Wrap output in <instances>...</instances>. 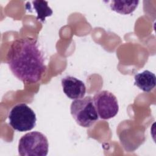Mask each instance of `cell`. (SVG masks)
<instances>
[{
    "label": "cell",
    "mask_w": 156,
    "mask_h": 156,
    "mask_svg": "<svg viewBox=\"0 0 156 156\" xmlns=\"http://www.w3.org/2000/svg\"><path fill=\"white\" fill-rule=\"evenodd\" d=\"M7 62L13 74L26 83L38 82L46 69L43 54L36 40L29 37L16 39L11 43Z\"/></svg>",
    "instance_id": "6da1fadb"
},
{
    "label": "cell",
    "mask_w": 156,
    "mask_h": 156,
    "mask_svg": "<svg viewBox=\"0 0 156 156\" xmlns=\"http://www.w3.org/2000/svg\"><path fill=\"white\" fill-rule=\"evenodd\" d=\"M70 111L76 122L83 127H90L99 118L93 99L90 96L73 101Z\"/></svg>",
    "instance_id": "7a4b0ae2"
},
{
    "label": "cell",
    "mask_w": 156,
    "mask_h": 156,
    "mask_svg": "<svg viewBox=\"0 0 156 156\" xmlns=\"http://www.w3.org/2000/svg\"><path fill=\"white\" fill-rule=\"evenodd\" d=\"M49 144L46 136L34 131L26 133L20 140L18 153L21 156H46Z\"/></svg>",
    "instance_id": "3957f363"
},
{
    "label": "cell",
    "mask_w": 156,
    "mask_h": 156,
    "mask_svg": "<svg viewBox=\"0 0 156 156\" xmlns=\"http://www.w3.org/2000/svg\"><path fill=\"white\" fill-rule=\"evenodd\" d=\"M9 124L16 130L25 132L32 130L36 124V115L26 104L14 106L9 115Z\"/></svg>",
    "instance_id": "277c9868"
},
{
    "label": "cell",
    "mask_w": 156,
    "mask_h": 156,
    "mask_svg": "<svg viewBox=\"0 0 156 156\" xmlns=\"http://www.w3.org/2000/svg\"><path fill=\"white\" fill-rule=\"evenodd\" d=\"M93 99L100 118L108 119L117 115L119 105L116 96L112 93L107 90L99 91L94 94Z\"/></svg>",
    "instance_id": "5b68a950"
},
{
    "label": "cell",
    "mask_w": 156,
    "mask_h": 156,
    "mask_svg": "<svg viewBox=\"0 0 156 156\" xmlns=\"http://www.w3.org/2000/svg\"><path fill=\"white\" fill-rule=\"evenodd\" d=\"M64 93L71 99H77L84 97L86 93L85 83L80 80L73 77L66 76L62 79Z\"/></svg>",
    "instance_id": "8992f818"
},
{
    "label": "cell",
    "mask_w": 156,
    "mask_h": 156,
    "mask_svg": "<svg viewBox=\"0 0 156 156\" xmlns=\"http://www.w3.org/2000/svg\"><path fill=\"white\" fill-rule=\"evenodd\" d=\"M134 79V84L143 91L149 92L155 86V75L148 70H145L142 73L136 74Z\"/></svg>",
    "instance_id": "52a82bcc"
},
{
    "label": "cell",
    "mask_w": 156,
    "mask_h": 156,
    "mask_svg": "<svg viewBox=\"0 0 156 156\" xmlns=\"http://www.w3.org/2000/svg\"><path fill=\"white\" fill-rule=\"evenodd\" d=\"M107 2L111 9L117 13L127 15L132 13L138 7L139 1H110Z\"/></svg>",
    "instance_id": "ba28073f"
},
{
    "label": "cell",
    "mask_w": 156,
    "mask_h": 156,
    "mask_svg": "<svg viewBox=\"0 0 156 156\" xmlns=\"http://www.w3.org/2000/svg\"><path fill=\"white\" fill-rule=\"evenodd\" d=\"M31 3L32 4L33 9L37 12V20L44 22L46 17L50 16L52 14V10L48 6L47 1L39 0L32 1Z\"/></svg>",
    "instance_id": "9c48e42d"
}]
</instances>
